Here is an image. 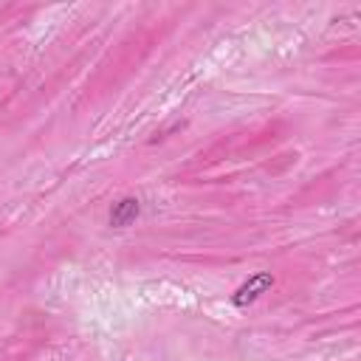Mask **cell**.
Here are the masks:
<instances>
[{
    "mask_svg": "<svg viewBox=\"0 0 361 361\" xmlns=\"http://www.w3.org/2000/svg\"><path fill=\"white\" fill-rule=\"evenodd\" d=\"M274 282H276V276H274L271 271H257V274H251V276L231 293V305H234V307H248V305H254L262 293H268V290L274 288Z\"/></svg>",
    "mask_w": 361,
    "mask_h": 361,
    "instance_id": "6da1fadb",
    "label": "cell"
},
{
    "mask_svg": "<svg viewBox=\"0 0 361 361\" xmlns=\"http://www.w3.org/2000/svg\"><path fill=\"white\" fill-rule=\"evenodd\" d=\"M138 214H141V200L133 197V195H127V197H118V200L110 206L107 223H110L113 228H127V226H133V223L138 220Z\"/></svg>",
    "mask_w": 361,
    "mask_h": 361,
    "instance_id": "7a4b0ae2",
    "label": "cell"
}]
</instances>
